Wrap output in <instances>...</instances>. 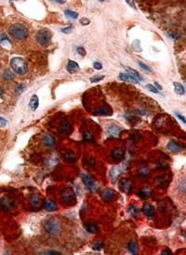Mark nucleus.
I'll use <instances>...</instances> for the list:
<instances>
[{
  "label": "nucleus",
  "mask_w": 186,
  "mask_h": 255,
  "mask_svg": "<svg viewBox=\"0 0 186 255\" xmlns=\"http://www.w3.org/2000/svg\"><path fill=\"white\" fill-rule=\"evenodd\" d=\"M10 33L17 40H24L28 37V29L21 23H14L10 28Z\"/></svg>",
  "instance_id": "f257e3e1"
},
{
  "label": "nucleus",
  "mask_w": 186,
  "mask_h": 255,
  "mask_svg": "<svg viewBox=\"0 0 186 255\" xmlns=\"http://www.w3.org/2000/svg\"><path fill=\"white\" fill-rule=\"evenodd\" d=\"M10 65L15 73L19 75H23L27 71V63L26 61L20 57H15L10 61Z\"/></svg>",
  "instance_id": "f03ea898"
},
{
  "label": "nucleus",
  "mask_w": 186,
  "mask_h": 255,
  "mask_svg": "<svg viewBox=\"0 0 186 255\" xmlns=\"http://www.w3.org/2000/svg\"><path fill=\"white\" fill-rule=\"evenodd\" d=\"M37 41L43 47H47L50 41L51 38V33L50 31L48 29H42L38 31V33L37 34Z\"/></svg>",
  "instance_id": "7ed1b4c3"
},
{
  "label": "nucleus",
  "mask_w": 186,
  "mask_h": 255,
  "mask_svg": "<svg viewBox=\"0 0 186 255\" xmlns=\"http://www.w3.org/2000/svg\"><path fill=\"white\" fill-rule=\"evenodd\" d=\"M44 227H45L46 232L48 234L52 235V236L57 235L60 232V222L56 219H49L48 221H47Z\"/></svg>",
  "instance_id": "20e7f679"
},
{
  "label": "nucleus",
  "mask_w": 186,
  "mask_h": 255,
  "mask_svg": "<svg viewBox=\"0 0 186 255\" xmlns=\"http://www.w3.org/2000/svg\"><path fill=\"white\" fill-rule=\"evenodd\" d=\"M61 199H63V201L66 204L73 205L76 201V194L71 188H66V189L64 190L63 195H61Z\"/></svg>",
  "instance_id": "39448f33"
},
{
  "label": "nucleus",
  "mask_w": 186,
  "mask_h": 255,
  "mask_svg": "<svg viewBox=\"0 0 186 255\" xmlns=\"http://www.w3.org/2000/svg\"><path fill=\"white\" fill-rule=\"evenodd\" d=\"M81 177H82V180H83L84 183L86 184V186H87L89 190H91V191H95V190H97L98 184H97L96 181L94 180V178L91 177V176L88 175V174H86V173H83V174L81 175Z\"/></svg>",
  "instance_id": "423d86ee"
},
{
  "label": "nucleus",
  "mask_w": 186,
  "mask_h": 255,
  "mask_svg": "<svg viewBox=\"0 0 186 255\" xmlns=\"http://www.w3.org/2000/svg\"><path fill=\"white\" fill-rule=\"evenodd\" d=\"M119 188L123 193L125 194H130L131 188H132V183L129 179H122L119 181Z\"/></svg>",
  "instance_id": "0eeeda50"
},
{
  "label": "nucleus",
  "mask_w": 186,
  "mask_h": 255,
  "mask_svg": "<svg viewBox=\"0 0 186 255\" xmlns=\"http://www.w3.org/2000/svg\"><path fill=\"white\" fill-rule=\"evenodd\" d=\"M30 202H31V205L34 209H40L42 206H43V200H42V198L39 196V195H37V194H34L31 196V198H30Z\"/></svg>",
  "instance_id": "6e6552de"
},
{
  "label": "nucleus",
  "mask_w": 186,
  "mask_h": 255,
  "mask_svg": "<svg viewBox=\"0 0 186 255\" xmlns=\"http://www.w3.org/2000/svg\"><path fill=\"white\" fill-rule=\"evenodd\" d=\"M102 198H103V199L104 201L110 202V201L114 199V198H115V192H114V190H112V189H105L103 192V194H102Z\"/></svg>",
  "instance_id": "1a4fd4ad"
},
{
  "label": "nucleus",
  "mask_w": 186,
  "mask_h": 255,
  "mask_svg": "<svg viewBox=\"0 0 186 255\" xmlns=\"http://www.w3.org/2000/svg\"><path fill=\"white\" fill-rule=\"evenodd\" d=\"M66 69H67V71H68L69 73L74 74V73H76V72L79 71V65H78L77 62L69 60V61H68V63H67V65H66Z\"/></svg>",
  "instance_id": "9d476101"
},
{
  "label": "nucleus",
  "mask_w": 186,
  "mask_h": 255,
  "mask_svg": "<svg viewBox=\"0 0 186 255\" xmlns=\"http://www.w3.org/2000/svg\"><path fill=\"white\" fill-rule=\"evenodd\" d=\"M167 148H168L170 152L177 153V152H180V151L182 149V146H181L180 143H176V142H174V141H170V142L168 143Z\"/></svg>",
  "instance_id": "9b49d317"
},
{
  "label": "nucleus",
  "mask_w": 186,
  "mask_h": 255,
  "mask_svg": "<svg viewBox=\"0 0 186 255\" xmlns=\"http://www.w3.org/2000/svg\"><path fill=\"white\" fill-rule=\"evenodd\" d=\"M142 211H143V213H144L147 217H149V218H152V217L154 215V213H156L154 208H153L152 205H150V204H145V205L143 206V208H142Z\"/></svg>",
  "instance_id": "f8f14e48"
},
{
  "label": "nucleus",
  "mask_w": 186,
  "mask_h": 255,
  "mask_svg": "<svg viewBox=\"0 0 186 255\" xmlns=\"http://www.w3.org/2000/svg\"><path fill=\"white\" fill-rule=\"evenodd\" d=\"M119 78L122 80V81H127V82H130V83H139V81L137 79H135L134 77H132L130 74L128 73H121L119 75Z\"/></svg>",
  "instance_id": "ddd939ff"
},
{
  "label": "nucleus",
  "mask_w": 186,
  "mask_h": 255,
  "mask_svg": "<svg viewBox=\"0 0 186 255\" xmlns=\"http://www.w3.org/2000/svg\"><path fill=\"white\" fill-rule=\"evenodd\" d=\"M72 130H73L72 126L68 122H64L63 125H61V127H60V132L61 134H64V135H67V134H70L72 132Z\"/></svg>",
  "instance_id": "4468645a"
},
{
  "label": "nucleus",
  "mask_w": 186,
  "mask_h": 255,
  "mask_svg": "<svg viewBox=\"0 0 186 255\" xmlns=\"http://www.w3.org/2000/svg\"><path fill=\"white\" fill-rule=\"evenodd\" d=\"M43 143L47 146H52L55 143V138L51 134H45L43 137Z\"/></svg>",
  "instance_id": "2eb2a0df"
},
{
  "label": "nucleus",
  "mask_w": 186,
  "mask_h": 255,
  "mask_svg": "<svg viewBox=\"0 0 186 255\" xmlns=\"http://www.w3.org/2000/svg\"><path fill=\"white\" fill-rule=\"evenodd\" d=\"M124 155H125V152L120 148L114 149L112 152V156H113V158L114 159V160H121V159L124 157Z\"/></svg>",
  "instance_id": "dca6fc26"
},
{
  "label": "nucleus",
  "mask_w": 186,
  "mask_h": 255,
  "mask_svg": "<svg viewBox=\"0 0 186 255\" xmlns=\"http://www.w3.org/2000/svg\"><path fill=\"white\" fill-rule=\"evenodd\" d=\"M38 104H39V100H38L37 95H33L32 98H31V100H30V103H29L30 108L32 109L33 111H35V110L37 109Z\"/></svg>",
  "instance_id": "f3484780"
},
{
  "label": "nucleus",
  "mask_w": 186,
  "mask_h": 255,
  "mask_svg": "<svg viewBox=\"0 0 186 255\" xmlns=\"http://www.w3.org/2000/svg\"><path fill=\"white\" fill-rule=\"evenodd\" d=\"M126 73L130 74L132 77H134L135 79H137L139 82L142 80V77L141 76V75H140L136 70H133V69H131V68H130V67H127V68H126Z\"/></svg>",
  "instance_id": "a211bd4d"
},
{
  "label": "nucleus",
  "mask_w": 186,
  "mask_h": 255,
  "mask_svg": "<svg viewBox=\"0 0 186 255\" xmlns=\"http://www.w3.org/2000/svg\"><path fill=\"white\" fill-rule=\"evenodd\" d=\"M151 195H152V190L149 187H144L139 192V196L141 198H147L151 197Z\"/></svg>",
  "instance_id": "6ab92c4d"
},
{
  "label": "nucleus",
  "mask_w": 186,
  "mask_h": 255,
  "mask_svg": "<svg viewBox=\"0 0 186 255\" xmlns=\"http://www.w3.org/2000/svg\"><path fill=\"white\" fill-rule=\"evenodd\" d=\"M121 131V129L117 126H111L108 129V134L111 136H118Z\"/></svg>",
  "instance_id": "aec40b11"
},
{
  "label": "nucleus",
  "mask_w": 186,
  "mask_h": 255,
  "mask_svg": "<svg viewBox=\"0 0 186 255\" xmlns=\"http://www.w3.org/2000/svg\"><path fill=\"white\" fill-rule=\"evenodd\" d=\"M128 249L130 250V252H131L132 254H138L139 252V247L138 244L134 241H131L129 243L128 245Z\"/></svg>",
  "instance_id": "412c9836"
},
{
  "label": "nucleus",
  "mask_w": 186,
  "mask_h": 255,
  "mask_svg": "<svg viewBox=\"0 0 186 255\" xmlns=\"http://www.w3.org/2000/svg\"><path fill=\"white\" fill-rule=\"evenodd\" d=\"M85 229L87 230V232L91 233V234H96L99 231V228L96 225L93 224H89V225H86L85 226Z\"/></svg>",
  "instance_id": "4be33fe9"
},
{
  "label": "nucleus",
  "mask_w": 186,
  "mask_h": 255,
  "mask_svg": "<svg viewBox=\"0 0 186 255\" xmlns=\"http://www.w3.org/2000/svg\"><path fill=\"white\" fill-rule=\"evenodd\" d=\"M174 85V89H175V92L179 95H183L184 94V88L183 86L180 84V83H178V82H174L173 83Z\"/></svg>",
  "instance_id": "5701e85b"
},
{
  "label": "nucleus",
  "mask_w": 186,
  "mask_h": 255,
  "mask_svg": "<svg viewBox=\"0 0 186 255\" xmlns=\"http://www.w3.org/2000/svg\"><path fill=\"white\" fill-rule=\"evenodd\" d=\"M45 209L48 210V211H53V210H56L57 209V205L54 201L52 200H48L45 203Z\"/></svg>",
  "instance_id": "b1692460"
},
{
  "label": "nucleus",
  "mask_w": 186,
  "mask_h": 255,
  "mask_svg": "<svg viewBox=\"0 0 186 255\" xmlns=\"http://www.w3.org/2000/svg\"><path fill=\"white\" fill-rule=\"evenodd\" d=\"M120 174V170L118 168H114L112 171H111V178L113 181H115V179L119 176Z\"/></svg>",
  "instance_id": "393cba45"
},
{
  "label": "nucleus",
  "mask_w": 186,
  "mask_h": 255,
  "mask_svg": "<svg viewBox=\"0 0 186 255\" xmlns=\"http://www.w3.org/2000/svg\"><path fill=\"white\" fill-rule=\"evenodd\" d=\"M65 15L68 17V18H71V19H76L78 17V13L77 12H75V11H72L70 10H67L64 11Z\"/></svg>",
  "instance_id": "a878e982"
},
{
  "label": "nucleus",
  "mask_w": 186,
  "mask_h": 255,
  "mask_svg": "<svg viewBox=\"0 0 186 255\" xmlns=\"http://www.w3.org/2000/svg\"><path fill=\"white\" fill-rule=\"evenodd\" d=\"M3 76H4V78H5L6 80H11V79H13V77H14L13 74H12L10 70H6L5 73L3 74Z\"/></svg>",
  "instance_id": "bb28decb"
},
{
  "label": "nucleus",
  "mask_w": 186,
  "mask_h": 255,
  "mask_svg": "<svg viewBox=\"0 0 186 255\" xmlns=\"http://www.w3.org/2000/svg\"><path fill=\"white\" fill-rule=\"evenodd\" d=\"M129 212H130L132 216H136V215L138 214V212H139V210H138V208H137L136 206L132 205V206H130V207L129 208Z\"/></svg>",
  "instance_id": "cd10ccee"
},
{
  "label": "nucleus",
  "mask_w": 186,
  "mask_h": 255,
  "mask_svg": "<svg viewBox=\"0 0 186 255\" xmlns=\"http://www.w3.org/2000/svg\"><path fill=\"white\" fill-rule=\"evenodd\" d=\"M97 114L98 115H110L111 113H110V110L108 108L103 107V108H100L99 110H97Z\"/></svg>",
  "instance_id": "c85d7f7f"
},
{
  "label": "nucleus",
  "mask_w": 186,
  "mask_h": 255,
  "mask_svg": "<svg viewBox=\"0 0 186 255\" xmlns=\"http://www.w3.org/2000/svg\"><path fill=\"white\" fill-rule=\"evenodd\" d=\"M103 78H104V76L100 75V76H94V77H91V78H90V81H91V83H96V82H99V81L103 80Z\"/></svg>",
  "instance_id": "c756f323"
},
{
  "label": "nucleus",
  "mask_w": 186,
  "mask_h": 255,
  "mask_svg": "<svg viewBox=\"0 0 186 255\" xmlns=\"http://www.w3.org/2000/svg\"><path fill=\"white\" fill-rule=\"evenodd\" d=\"M103 242H101V241H98V242H96L94 245H93V249L94 250H100V249H103Z\"/></svg>",
  "instance_id": "7c9ffc66"
},
{
  "label": "nucleus",
  "mask_w": 186,
  "mask_h": 255,
  "mask_svg": "<svg viewBox=\"0 0 186 255\" xmlns=\"http://www.w3.org/2000/svg\"><path fill=\"white\" fill-rule=\"evenodd\" d=\"M138 65H140V67H141L143 70L148 71V72H152V69H151L148 65H146L145 63H143V62H141V61H139V62H138Z\"/></svg>",
  "instance_id": "2f4dec72"
},
{
  "label": "nucleus",
  "mask_w": 186,
  "mask_h": 255,
  "mask_svg": "<svg viewBox=\"0 0 186 255\" xmlns=\"http://www.w3.org/2000/svg\"><path fill=\"white\" fill-rule=\"evenodd\" d=\"M84 139L87 142H94V138H93V135H91L90 133L86 132L84 134Z\"/></svg>",
  "instance_id": "473e14b6"
},
{
  "label": "nucleus",
  "mask_w": 186,
  "mask_h": 255,
  "mask_svg": "<svg viewBox=\"0 0 186 255\" xmlns=\"http://www.w3.org/2000/svg\"><path fill=\"white\" fill-rule=\"evenodd\" d=\"M146 88L149 90H151L152 92H153V93H159V90L156 87H154L153 85H146Z\"/></svg>",
  "instance_id": "72a5a7b5"
},
{
  "label": "nucleus",
  "mask_w": 186,
  "mask_h": 255,
  "mask_svg": "<svg viewBox=\"0 0 186 255\" xmlns=\"http://www.w3.org/2000/svg\"><path fill=\"white\" fill-rule=\"evenodd\" d=\"M91 162H94V160H93L92 158H87L85 159V165L87 167H91V166H94L95 164H91Z\"/></svg>",
  "instance_id": "f704fd0d"
},
{
  "label": "nucleus",
  "mask_w": 186,
  "mask_h": 255,
  "mask_svg": "<svg viewBox=\"0 0 186 255\" xmlns=\"http://www.w3.org/2000/svg\"><path fill=\"white\" fill-rule=\"evenodd\" d=\"M1 45L4 47H8V46H10V42L9 41V39L7 37H4L1 39Z\"/></svg>",
  "instance_id": "c9c22d12"
},
{
  "label": "nucleus",
  "mask_w": 186,
  "mask_h": 255,
  "mask_svg": "<svg viewBox=\"0 0 186 255\" xmlns=\"http://www.w3.org/2000/svg\"><path fill=\"white\" fill-rule=\"evenodd\" d=\"M93 67H94L96 70H102L103 69V65L99 61H96V62L93 63Z\"/></svg>",
  "instance_id": "e433bc0d"
},
{
  "label": "nucleus",
  "mask_w": 186,
  "mask_h": 255,
  "mask_svg": "<svg viewBox=\"0 0 186 255\" xmlns=\"http://www.w3.org/2000/svg\"><path fill=\"white\" fill-rule=\"evenodd\" d=\"M72 30H73L72 26H69V27H66V28L61 29V32H63V33H64V34H69V33H71V32H72Z\"/></svg>",
  "instance_id": "4c0bfd02"
},
{
  "label": "nucleus",
  "mask_w": 186,
  "mask_h": 255,
  "mask_svg": "<svg viewBox=\"0 0 186 255\" xmlns=\"http://www.w3.org/2000/svg\"><path fill=\"white\" fill-rule=\"evenodd\" d=\"M7 125V120L3 117H0V128L5 127Z\"/></svg>",
  "instance_id": "58836bf2"
},
{
  "label": "nucleus",
  "mask_w": 186,
  "mask_h": 255,
  "mask_svg": "<svg viewBox=\"0 0 186 255\" xmlns=\"http://www.w3.org/2000/svg\"><path fill=\"white\" fill-rule=\"evenodd\" d=\"M65 157H66V159H68V160H69L70 158H72V160H75V159H76V156H75L74 154H72V153H70V154L67 153L66 155H65Z\"/></svg>",
  "instance_id": "ea45409f"
},
{
  "label": "nucleus",
  "mask_w": 186,
  "mask_h": 255,
  "mask_svg": "<svg viewBox=\"0 0 186 255\" xmlns=\"http://www.w3.org/2000/svg\"><path fill=\"white\" fill-rule=\"evenodd\" d=\"M77 52L81 55V56H85L86 55V50L83 48H77Z\"/></svg>",
  "instance_id": "a19ab883"
},
{
  "label": "nucleus",
  "mask_w": 186,
  "mask_h": 255,
  "mask_svg": "<svg viewBox=\"0 0 186 255\" xmlns=\"http://www.w3.org/2000/svg\"><path fill=\"white\" fill-rule=\"evenodd\" d=\"M80 22H81V23H82V24H84V25H87V24H88V23H89V20L85 19V18H84V19H82Z\"/></svg>",
  "instance_id": "79ce46f5"
},
{
  "label": "nucleus",
  "mask_w": 186,
  "mask_h": 255,
  "mask_svg": "<svg viewBox=\"0 0 186 255\" xmlns=\"http://www.w3.org/2000/svg\"><path fill=\"white\" fill-rule=\"evenodd\" d=\"M176 116H178V117H179V118H180V119L183 123H185V122H186V121H185V117H184V116H180V115H179V114H176Z\"/></svg>",
  "instance_id": "37998d69"
},
{
  "label": "nucleus",
  "mask_w": 186,
  "mask_h": 255,
  "mask_svg": "<svg viewBox=\"0 0 186 255\" xmlns=\"http://www.w3.org/2000/svg\"><path fill=\"white\" fill-rule=\"evenodd\" d=\"M153 86L156 87V88H157L158 89V90H159V89H162V87H161V86H160V85H159V84H158L157 82H154Z\"/></svg>",
  "instance_id": "c03bdc74"
},
{
  "label": "nucleus",
  "mask_w": 186,
  "mask_h": 255,
  "mask_svg": "<svg viewBox=\"0 0 186 255\" xmlns=\"http://www.w3.org/2000/svg\"><path fill=\"white\" fill-rule=\"evenodd\" d=\"M162 254H171V251L169 249H166L162 252Z\"/></svg>",
  "instance_id": "a18cd8bd"
},
{
  "label": "nucleus",
  "mask_w": 186,
  "mask_h": 255,
  "mask_svg": "<svg viewBox=\"0 0 186 255\" xmlns=\"http://www.w3.org/2000/svg\"><path fill=\"white\" fill-rule=\"evenodd\" d=\"M127 3H128V4H130L132 8H134V9H135V4H134L133 2H131L130 0V1H127Z\"/></svg>",
  "instance_id": "49530a36"
},
{
  "label": "nucleus",
  "mask_w": 186,
  "mask_h": 255,
  "mask_svg": "<svg viewBox=\"0 0 186 255\" xmlns=\"http://www.w3.org/2000/svg\"><path fill=\"white\" fill-rule=\"evenodd\" d=\"M2 94H3V89L0 88V95H2Z\"/></svg>",
  "instance_id": "de8ad7c7"
}]
</instances>
